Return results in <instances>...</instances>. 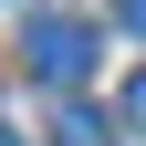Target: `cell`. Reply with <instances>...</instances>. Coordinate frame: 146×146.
<instances>
[{"label": "cell", "mask_w": 146, "mask_h": 146, "mask_svg": "<svg viewBox=\"0 0 146 146\" xmlns=\"http://www.w3.org/2000/svg\"><path fill=\"white\" fill-rule=\"evenodd\" d=\"M21 63H31V84H84L94 73V21H31L21 31Z\"/></svg>", "instance_id": "1"}, {"label": "cell", "mask_w": 146, "mask_h": 146, "mask_svg": "<svg viewBox=\"0 0 146 146\" xmlns=\"http://www.w3.org/2000/svg\"><path fill=\"white\" fill-rule=\"evenodd\" d=\"M52 146H115V125H104L94 104H63V115H52Z\"/></svg>", "instance_id": "2"}, {"label": "cell", "mask_w": 146, "mask_h": 146, "mask_svg": "<svg viewBox=\"0 0 146 146\" xmlns=\"http://www.w3.org/2000/svg\"><path fill=\"white\" fill-rule=\"evenodd\" d=\"M125 125H136V136H146V73H136V84H125Z\"/></svg>", "instance_id": "3"}, {"label": "cell", "mask_w": 146, "mask_h": 146, "mask_svg": "<svg viewBox=\"0 0 146 146\" xmlns=\"http://www.w3.org/2000/svg\"><path fill=\"white\" fill-rule=\"evenodd\" d=\"M115 21H125V31H136V42H146V0H125V11H115Z\"/></svg>", "instance_id": "4"}, {"label": "cell", "mask_w": 146, "mask_h": 146, "mask_svg": "<svg viewBox=\"0 0 146 146\" xmlns=\"http://www.w3.org/2000/svg\"><path fill=\"white\" fill-rule=\"evenodd\" d=\"M0 146H21V136H11V125H0Z\"/></svg>", "instance_id": "5"}]
</instances>
